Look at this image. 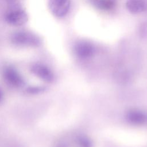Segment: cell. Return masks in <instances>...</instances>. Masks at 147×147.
<instances>
[{
	"label": "cell",
	"instance_id": "6da1fadb",
	"mask_svg": "<svg viewBox=\"0 0 147 147\" xmlns=\"http://www.w3.org/2000/svg\"><path fill=\"white\" fill-rule=\"evenodd\" d=\"M11 42L18 46L36 47L40 43V38L34 33L28 31H18L11 36Z\"/></svg>",
	"mask_w": 147,
	"mask_h": 147
},
{
	"label": "cell",
	"instance_id": "7a4b0ae2",
	"mask_svg": "<svg viewBox=\"0 0 147 147\" xmlns=\"http://www.w3.org/2000/svg\"><path fill=\"white\" fill-rule=\"evenodd\" d=\"M5 20L9 25L20 26L24 25L28 21V17L24 10L18 7L10 9L6 12Z\"/></svg>",
	"mask_w": 147,
	"mask_h": 147
},
{
	"label": "cell",
	"instance_id": "3957f363",
	"mask_svg": "<svg viewBox=\"0 0 147 147\" xmlns=\"http://www.w3.org/2000/svg\"><path fill=\"white\" fill-rule=\"evenodd\" d=\"M48 5L51 11L54 16L61 18L68 13L71 2L70 0H49Z\"/></svg>",
	"mask_w": 147,
	"mask_h": 147
},
{
	"label": "cell",
	"instance_id": "277c9868",
	"mask_svg": "<svg viewBox=\"0 0 147 147\" xmlns=\"http://www.w3.org/2000/svg\"><path fill=\"white\" fill-rule=\"evenodd\" d=\"M4 78L10 85L14 87H19L22 84L23 80L21 75L14 68L7 67L3 72Z\"/></svg>",
	"mask_w": 147,
	"mask_h": 147
},
{
	"label": "cell",
	"instance_id": "5b68a950",
	"mask_svg": "<svg viewBox=\"0 0 147 147\" xmlns=\"http://www.w3.org/2000/svg\"><path fill=\"white\" fill-rule=\"evenodd\" d=\"M127 9L133 14H138L144 11L147 4L144 0H128L126 3Z\"/></svg>",
	"mask_w": 147,
	"mask_h": 147
},
{
	"label": "cell",
	"instance_id": "8992f818",
	"mask_svg": "<svg viewBox=\"0 0 147 147\" xmlns=\"http://www.w3.org/2000/svg\"><path fill=\"white\" fill-rule=\"evenodd\" d=\"M32 72L37 76L45 80H49L51 79V72L48 68L41 64H35L32 67Z\"/></svg>",
	"mask_w": 147,
	"mask_h": 147
},
{
	"label": "cell",
	"instance_id": "52a82bcc",
	"mask_svg": "<svg viewBox=\"0 0 147 147\" xmlns=\"http://www.w3.org/2000/svg\"><path fill=\"white\" fill-rule=\"evenodd\" d=\"M76 49L81 56H87L92 52L93 48L89 42L81 41L77 44Z\"/></svg>",
	"mask_w": 147,
	"mask_h": 147
},
{
	"label": "cell",
	"instance_id": "ba28073f",
	"mask_svg": "<svg viewBox=\"0 0 147 147\" xmlns=\"http://www.w3.org/2000/svg\"><path fill=\"white\" fill-rule=\"evenodd\" d=\"M93 4L101 10H110L114 6V0H92Z\"/></svg>",
	"mask_w": 147,
	"mask_h": 147
},
{
	"label": "cell",
	"instance_id": "9c48e42d",
	"mask_svg": "<svg viewBox=\"0 0 147 147\" xmlns=\"http://www.w3.org/2000/svg\"><path fill=\"white\" fill-rule=\"evenodd\" d=\"M2 98H3V93H2V90H1V88H0V102L1 101V100L2 99Z\"/></svg>",
	"mask_w": 147,
	"mask_h": 147
}]
</instances>
